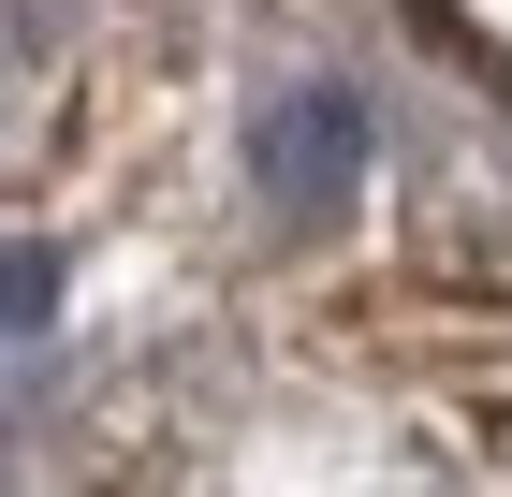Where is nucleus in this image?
Masks as SVG:
<instances>
[{"label":"nucleus","mask_w":512,"mask_h":497,"mask_svg":"<svg viewBox=\"0 0 512 497\" xmlns=\"http://www.w3.org/2000/svg\"><path fill=\"white\" fill-rule=\"evenodd\" d=\"M249 176H264V205H278L293 234L337 220L352 176H366V103H352V88H278L264 132H249Z\"/></svg>","instance_id":"f257e3e1"},{"label":"nucleus","mask_w":512,"mask_h":497,"mask_svg":"<svg viewBox=\"0 0 512 497\" xmlns=\"http://www.w3.org/2000/svg\"><path fill=\"white\" fill-rule=\"evenodd\" d=\"M44 307H59V249H15L0 234V337H30Z\"/></svg>","instance_id":"f03ea898"}]
</instances>
